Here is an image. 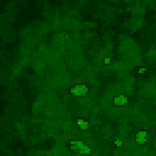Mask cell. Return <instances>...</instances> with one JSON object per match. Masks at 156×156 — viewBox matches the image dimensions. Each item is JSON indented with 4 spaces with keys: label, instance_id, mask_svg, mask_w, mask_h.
<instances>
[{
    "label": "cell",
    "instance_id": "obj_2",
    "mask_svg": "<svg viewBox=\"0 0 156 156\" xmlns=\"http://www.w3.org/2000/svg\"><path fill=\"white\" fill-rule=\"evenodd\" d=\"M146 137H148V132L144 129H140L135 133V143L138 145H144L146 143Z\"/></svg>",
    "mask_w": 156,
    "mask_h": 156
},
{
    "label": "cell",
    "instance_id": "obj_4",
    "mask_svg": "<svg viewBox=\"0 0 156 156\" xmlns=\"http://www.w3.org/2000/svg\"><path fill=\"white\" fill-rule=\"evenodd\" d=\"M82 120H83V118H82ZM77 126H78V128H79V131H88V128H89V122L85 121V120H83L81 125H77Z\"/></svg>",
    "mask_w": 156,
    "mask_h": 156
},
{
    "label": "cell",
    "instance_id": "obj_3",
    "mask_svg": "<svg viewBox=\"0 0 156 156\" xmlns=\"http://www.w3.org/2000/svg\"><path fill=\"white\" fill-rule=\"evenodd\" d=\"M78 154H81V155H90L91 154V149L89 148L88 145H84L82 149H79V151H77Z\"/></svg>",
    "mask_w": 156,
    "mask_h": 156
},
{
    "label": "cell",
    "instance_id": "obj_1",
    "mask_svg": "<svg viewBox=\"0 0 156 156\" xmlns=\"http://www.w3.org/2000/svg\"><path fill=\"white\" fill-rule=\"evenodd\" d=\"M128 103V98L127 95L125 94H118L116 96H113L112 98V104L115 105V106L117 107H122V106H126Z\"/></svg>",
    "mask_w": 156,
    "mask_h": 156
},
{
    "label": "cell",
    "instance_id": "obj_5",
    "mask_svg": "<svg viewBox=\"0 0 156 156\" xmlns=\"http://www.w3.org/2000/svg\"><path fill=\"white\" fill-rule=\"evenodd\" d=\"M113 146H116V148H123V145H125V143H123L122 139H115L113 143H112Z\"/></svg>",
    "mask_w": 156,
    "mask_h": 156
}]
</instances>
